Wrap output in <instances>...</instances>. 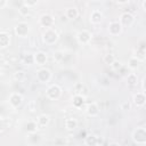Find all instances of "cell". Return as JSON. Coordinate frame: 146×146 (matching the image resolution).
I'll use <instances>...</instances> for the list:
<instances>
[{
    "label": "cell",
    "mask_w": 146,
    "mask_h": 146,
    "mask_svg": "<svg viewBox=\"0 0 146 146\" xmlns=\"http://www.w3.org/2000/svg\"><path fill=\"white\" fill-rule=\"evenodd\" d=\"M58 39H59V34L54 27L46 29L44 32L42 33V41H43V43H46L48 46L55 44L58 41Z\"/></svg>",
    "instance_id": "1"
},
{
    "label": "cell",
    "mask_w": 146,
    "mask_h": 146,
    "mask_svg": "<svg viewBox=\"0 0 146 146\" xmlns=\"http://www.w3.org/2000/svg\"><path fill=\"white\" fill-rule=\"evenodd\" d=\"M132 141L137 145H145L146 144V129L144 127H139L132 131L131 135Z\"/></svg>",
    "instance_id": "2"
},
{
    "label": "cell",
    "mask_w": 146,
    "mask_h": 146,
    "mask_svg": "<svg viewBox=\"0 0 146 146\" xmlns=\"http://www.w3.org/2000/svg\"><path fill=\"white\" fill-rule=\"evenodd\" d=\"M30 24L27 22H18L15 27H14V32L18 38H26L30 33Z\"/></svg>",
    "instance_id": "3"
},
{
    "label": "cell",
    "mask_w": 146,
    "mask_h": 146,
    "mask_svg": "<svg viewBox=\"0 0 146 146\" xmlns=\"http://www.w3.org/2000/svg\"><path fill=\"white\" fill-rule=\"evenodd\" d=\"M62 96V88L58 84H50L46 90V97L50 100H58Z\"/></svg>",
    "instance_id": "4"
},
{
    "label": "cell",
    "mask_w": 146,
    "mask_h": 146,
    "mask_svg": "<svg viewBox=\"0 0 146 146\" xmlns=\"http://www.w3.org/2000/svg\"><path fill=\"white\" fill-rule=\"evenodd\" d=\"M50 79H51V72L49 68L41 67L36 71V80L40 83H47L50 81Z\"/></svg>",
    "instance_id": "5"
},
{
    "label": "cell",
    "mask_w": 146,
    "mask_h": 146,
    "mask_svg": "<svg viewBox=\"0 0 146 146\" xmlns=\"http://www.w3.org/2000/svg\"><path fill=\"white\" fill-rule=\"evenodd\" d=\"M91 38H92V34L87 30H81L80 32H78V34L75 36L78 43H80V44H88L91 41Z\"/></svg>",
    "instance_id": "6"
},
{
    "label": "cell",
    "mask_w": 146,
    "mask_h": 146,
    "mask_svg": "<svg viewBox=\"0 0 146 146\" xmlns=\"http://www.w3.org/2000/svg\"><path fill=\"white\" fill-rule=\"evenodd\" d=\"M39 24L44 27V29H49V27H52L54 24H55V18L52 15L50 14H43L40 16L39 18Z\"/></svg>",
    "instance_id": "7"
},
{
    "label": "cell",
    "mask_w": 146,
    "mask_h": 146,
    "mask_svg": "<svg viewBox=\"0 0 146 146\" xmlns=\"http://www.w3.org/2000/svg\"><path fill=\"white\" fill-rule=\"evenodd\" d=\"M8 102L13 108H18L23 103V96L19 92H13L9 95Z\"/></svg>",
    "instance_id": "8"
},
{
    "label": "cell",
    "mask_w": 146,
    "mask_h": 146,
    "mask_svg": "<svg viewBox=\"0 0 146 146\" xmlns=\"http://www.w3.org/2000/svg\"><path fill=\"white\" fill-rule=\"evenodd\" d=\"M133 21H135V17L130 13H123L120 16V24L122 25V27H129V26H131L132 23H133Z\"/></svg>",
    "instance_id": "9"
},
{
    "label": "cell",
    "mask_w": 146,
    "mask_h": 146,
    "mask_svg": "<svg viewBox=\"0 0 146 146\" xmlns=\"http://www.w3.org/2000/svg\"><path fill=\"white\" fill-rule=\"evenodd\" d=\"M122 25L120 24V22H116V21H114V22H111L110 24H108V27H107V31H108V33L111 34V35H113V36H116V35H119L121 32H122Z\"/></svg>",
    "instance_id": "10"
},
{
    "label": "cell",
    "mask_w": 146,
    "mask_h": 146,
    "mask_svg": "<svg viewBox=\"0 0 146 146\" xmlns=\"http://www.w3.org/2000/svg\"><path fill=\"white\" fill-rule=\"evenodd\" d=\"M132 103L136 107H143L146 103V96H145V92L144 91H140V92H137L133 95L132 97Z\"/></svg>",
    "instance_id": "11"
},
{
    "label": "cell",
    "mask_w": 146,
    "mask_h": 146,
    "mask_svg": "<svg viewBox=\"0 0 146 146\" xmlns=\"http://www.w3.org/2000/svg\"><path fill=\"white\" fill-rule=\"evenodd\" d=\"M99 111H100V108H99L98 104L95 103V102L89 103V104L87 105V107H86V113H87V115H88V116H91V117H96V116L99 114Z\"/></svg>",
    "instance_id": "12"
},
{
    "label": "cell",
    "mask_w": 146,
    "mask_h": 146,
    "mask_svg": "<svg viewBox=\"0 0 146 146\" xmlns=\"http://www.w3.org/2000/svg\"><path fill=\"white\" fill-rule=\"evenodd\" d=\"M33 59H34V64L39 65V66H42L47 63V54L44 51H38L35 54H33Z\"/></svg>",
    "instance_id": "13"
},
{
    "label": "cell",
    "mask_w": 146,
    "mask_h": 146,
    "mask_svg": "<svg viewBox=\"0 0 146 146\" xmlns=\"http://www.w3.org/2000/svg\"><path fill=\"white\" fill-rule=\"evenodd\" d=\"M86 103V96H82V95H79V94H75L72 98V105L73 107L75 108H81Z\"/></svg>",
    "instance_id": "14"
},
{
    "label": "cell",
    "mask_w": 146,
    "mask_h": 146,
    "mask_svg": "<svg viewBox=\"0 0 146 146\" xmlns=\"http://www.w3.org/2000/svg\"><path fill=\"white\" fill-rule=\"evenodd\" d=\"M64 127L67 131H74L78 128V120L74 117H67L64 121Z\"/></svg>",
    "instance_id": "15"
},
{
    "label": "cell",
    "mask_w": 146,
    "mask_h": 146,
    "mask_svg": "<svg viewBox=\"0 0 146 146\" xmlns=\"http://www.w3.org/2000/svg\"><path fill=\"white\" fill-rule=\"evenodd\" d=\"M36 123L39 128H46L50 123V116L48 114H40L36 117Z\"/></svg>",
    "instance_id": "16"
},
{
    "label": "cell",
    "mask_w": 146,
    "mask_h": 146,
    "mask_svg": "<svg viewBox=\"0 0 146 146\" xmlns=\"http://www.w3.org/2000/svg\"><path fill=\"white\" fill-rule=\"evenodd\" d=\"M10 34L7 32H0V48H7L8 46H10Z\"/></svg>",
    "instance_id": "17"
},
{
    "label": "cell",
    "mask_w": 146,
    "mask_h": 146,
    "mask_svg": "<svg viewBox=\"0 0 146 146\" xmlns=\"http://www.w3.org/2000/svg\"><path fill=\"white\" fill-rule=\"evenodd\" d=\"M103 13L100 10H92L90 14V22L92 24H100L103 21Z\"/></svg>",
    "instance_id": "18"
},
{
    "label": "cell",
    "mask_w": 146,
    "mask_h": 146,
    "mask_svg": "<svg viewBox=\"0 0 146 146\" xmlns=\"http://www.w3.org/2000/svg\"><path fill=\"white\" fill-rule=\"evenodd\" d=\"M65 16L66 18L71 19V21H74L79 17V10L76 7H68L66 10H65Z\"/></svg>",
    "instance_id": "19"
},
{
    "label": "cell",
    "mask_w": 146,
    "mask_h": 146,
    "mask_svg": "<svg viewBox=\"0 0 146 146\" xmlns=\"http://www.w3.org/2000/svg\"><path fill=\"white\" fill-rule=\"evenodd\" d=\"M24 128H25V131L29 132V133H35L36 130L39 129L36 121H27V122L25 123Z\"/></svg>",
    "instance_id": "20"
},
{
    "label": "cell",
    "mask_w": 146,
    "mask_h": 146,
    "mask_svg": "<svg viewBox=\"0 0 146 146\" xmlns=\"http://www.w3.org/2000/svg\"><path fill=\"white\" fill-rule=\"evenodd\" d=\"M135 57H136L139 62H144V60H145V58H146V50H145L144 43L137 48L136 54H135Z\"/></svg>",
    "instance_id": "21"
},
{
    "label": "cell",
    "mask_w": 146,
    "mask_h": 146,
    "mask_svg": "<svg viewBox=\"0 0 146 146\" xmlns=\"http://www.w3.org/2000/svg\"><path fill=\"white\" fill-rule=\"evenodd\" d=\"M127 83L129 87H135L138 83V76L135 73H129L127 75Z\"/></svg>",
    "instance_id": "22"
},
{
    "label": "cell",
    "mask_w": 146,
    "mask_h": 146,
    "mask_svg": "<svg viewBox=\"0 0 146 146\" xmlns=\"http://www.w3.org/2000/svg\"><path fill=\"white\" fill-rule=\"evenodd\" d=\"M73 90H74V92L75 94H79V95H82V96H87V88L84 87V84H82V83H76L74 87H73Z\"/></svg>",
    "instance_id": "23"
},
{
    "label": "cell",
    "mask_w": 146,
    "mask_h": 146,
    "mask_svg": "<svg viewBox=\"0 0 146 146\" xmlns=\"http://www.w3.org/2000/svg\"><path fill=\"white\" fill-rule=\"evenodd\" d=\"M84 144L88 146H96V145H98V137H96L94 135H89V136L84 137Z\"/></svg>",
    "instance_id": "24"
},
{
    "label": "cell",
    "mask_w": 146,
    "mask_h": 146,
    "mask_svg": "<svg viewBox=\"0 0 146 146\" xmlns=\"http://www.w3.org/2000/svg\"><path fill=\"white\" fill-rule=\"evenodd\" d=\"M139 64H140V62H139L135 56L130 57L129 60H128V67L131 68V70H136V68H138Z\"/></svg>",
    "instance_id": "25"
},
{
    "label": "cell",
    "mask_w": 146,
    "mask_h": 146,
    "mask_svg": "<svg viewBox=\"0 0 146 146\" xmlns=\"http://www.w3.org/2000/svg\"><path fill=\"white\" fill-rule=\"evenodd\" d=\"M115 59H116V58H115V56H114L113 54H106V55H104V57H103V62H104V64H106V65H111Z\"/></svg>",
    "instance_id": "26"
},
{
    "label": "cell",
    "mask_w": 146,
    "mask_h": 146,
    "mask_svg": "<svg viewBox=\"0 0 146 146\" xmlns=\"http://www.w3.org/2000/svg\"><path fill=\"white\" fill-rule=\"evenodd\" d=\"M18 11H19V15H21V16L26 17V16H29V15L31 14V8L27 7V6H25V5H23V6L18 9Z\"/></svg>",
    "instance_id": "27"
},
{
    "label": "cell",
    "mask_w": 146,
    "mask_h": 146,
    "mask_svg": "<svg viewBox=\"0 0 146 146\" xmlns=\"http://www.w3.org/2000/svg\"><path fill=\"white\" fill-rule=\"evenodd\" d=\"M25 72H23V71H16L15 73H14V80H16V81H18V82H21V81H23L24 79H25Z\"/></svg>",
    "instance_id": "28"
},
{
    "label": "cell",
    "mask_w": 146,
    "mask_h": 146,
    "mask_svg": "<svg viewBox=\"0 0 146 146\" xmlns=\"http://www.w3.org/2000/svg\"><path fill=\"white\" fill-rule=\"evenodd\" d=\"M24 64L25 65H31V64H34V59H33V54H27L24 56V59H23Z\"/></svg>",
    "instance_id": "29"
},
{
    "label": "cell",
    "mask_w": 146,
    "mask_h": 146,
    "mask_svg": "<svg viewBox=\"0 0 146 146\" xmlns=\"http://www.w3.org/2000/svg\"><path fill=\"white\" fill-rule=\"evenodd\" d=\"M111 67H112V70L113 71H119L121 67H122V63L120 62V60H117V59H115L111 65H110Z\"/></svg>",
    "instance_id": "30"
},
{
    "label": "cell",
    "mask_w": 146,
    "mask_h": 146,
    "mask_svg": "<svg viewBox=\"0 0 146 146\" xmlns=\"http://www.w3.org/2000/svg\"><path fill=\"white\" fill-rule=\"evenodd\" d=\"M27 110H29L31 113H33V112L36 110V104H35L34 100H31V102L27 104Z\"/></svg>",
    "instance_id": "31"
},
{
    "label": "cell",
    "mask_w": 146,
    "mask_h": 146,
    "mask_svg": "<svg viewBox=\"0 0 146 146\" xmlns=\"http://www.w3.org/2000/svg\"><path fill=\"white\" fill-rule=\"evenodd\" d=\"M63 57H64V55H63V52H60V51H56L55 54H54V59L56 60V62H62V59H63Z\"/></svg>",
    "instance_id": "32"
},
{
    "label": "cell",
    "mask_w": 146,
    "mask_h": 146,
    "mask_svg": "<svg viewBox=\"0 0 146 146\" xmlns=\"http://www.w3.org/2000/svg\"><path fill=\"white\" fill-rule=\"evenodd\" d=\"M36 3H38V0H24V5L30 7V8L36 6Z\"/></svg>",
    "instance_id": "33"
},
{
    "label": "cell",
    "mask_w": 146,
    "mask_h": 146,
    "mask_svg": "<svg viewBox=\"0 0 146 146\" xmlns=\"http://www.w3.org/2000/svg\"><path fill=\"white\" fill-rule=\"evenodd\" d=\"M131 108V104L129 103V102H123L122 104H121V110H123V111H129Z\"/></svg>",
    "instance_id": "34"
},
{
    "label": "cell",
    "mask_w": 146,
    "mask_h": 146,
    "mask_svg": "<svg viewBox=\"0 0 146 146\" xmlns=\"http://www.w3.org/2000/svg\"><path fill=\"white\" fill-rule=\"evenodd\" d=\"M7 5V0H0V8H3Z\"/></svg>",
    "instance_id": "35"
},
{
    "label": "cell",
    "mask_w": 146,
    "mask_h": 146,
    "mask_svg": "<svg viewBox=\"0 0 146 146\" xmlns=\"http://www.w3.org/2000/svg\"><path fill=\"white\" fill-rule=\"evenodd\" d=\"M120 5H125V3H128L129 2V0H116Z\"/></svg>",
    "instance_id": "36"
},
{
    "label": "cell",
    "mask_w": 146,
    "mask_h": 146,
    "mask_svg": "<svg viewBox=\"0 0 146 146\" xmlns=\"http://www.w3.org/2000/svg\"><path fill=\"white\" fill-rule=\"evenodd\" d=\"M141 8H143V10H146V0H143V3H141Z\"/></svg>",
    "instance_id": "37"
},
{
    "label": "cell",
    "mask_w": 146,
    "mask_h": 146,
    "mask_svg": "<svg viewBox=\"0 0 146 146\" xmlns=\"http://www.w3.org/2000/svg\"><path fill=\"white\" fill-rule=\"evenodd\" d=\"M141 88H143V91L145 92V79L141 81Z\"/></svg>",
    "instance_id": "38"
},
{
    "label": "cell",
    "mask_w": 146,
    "mask_h": 146,
    "mask_svg": "<svg viewBox=\"0 0 146 146\" xmlns=\"http://www.w3.org/2000/svg\"><path fill=\"white\" fill-rule=\"evenodd\" d=\"M1 73H2V70H1V67H0V76H1Z\"/></svg>",
    "instance_id": "39"
}]
</instances>
